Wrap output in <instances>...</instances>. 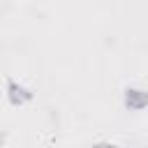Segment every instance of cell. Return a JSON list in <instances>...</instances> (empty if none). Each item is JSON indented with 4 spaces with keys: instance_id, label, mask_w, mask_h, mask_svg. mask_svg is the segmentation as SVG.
I'll return each instance as SVG.
<instances>
[{
    "instance_id": "1",
    "label": "cell",
    "mask_w": 148,
    "mask_h": 148,
    "mask_svg": "<svg viewBox=\"0 0 148 148\" xmlns=\"http://www.w3.org/2000/svg\"><path fill=\"white\" fill-rule=\"evenodd\" d=\"M123 106L127 111H143V109H148V90L146 88H136V86H127L123 90Z\"/></svg>"
},
{
    "instance_id": "2",
    "label": "cell",
    "mask_w": 148,
    "mask_h": 148,
    "mask_svg": "<svg viewBox=\"0 0 148 148\" xmlns=\"http://www.w3.org/2000/svg\"><path fill=\"white\" fill-rule=\"evenodd\" d=\"M5 90H7V99H9L12 106H25V104L32 102V90L28 86H23L21 81H16V79H7Z\"/></svg>"
},
{
    "instance_id": "3",
    "label": "cell",
    "mask_w": 148,
    "mask_h": 148,
    "mask_svg": "<svg viewBox=\"0 0 148 148\" xmlns=\"http://www.w3.org/2000/svg\"><path fill=\"white\" fill-rule=\"evenodd\" d=\"M92 148H118V146L111 141H97V143H92Z\"/></svg>"
}]
</instances>
